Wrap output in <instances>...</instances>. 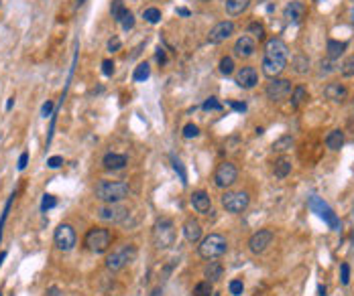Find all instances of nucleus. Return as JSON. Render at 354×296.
<instances>
[{
  "mask_svg": "<svg viewBox=\"0 0 354 296\" xmlns=\"http://www.w3.org/2000/svg\"><path fill=\"white\" fill-rule=\"evenodd\" d=\"M228 290H230V294L232 296H240L244 292V282H242L240 278H234V280H230Z\"/></svg>",
  "mask_w": 354,
  "mask_h": 296,
  "instance_id": "obj_40",
  "label": "nucleus"
},
{
  "mask_svg": "<svg viewBox=\"0 0 354 296\" xmlns=\"http://www.w3.org/2000/svg\"><path fill=\"white\" fill-rule=\"evenodd\" d=\"M112 235L106 227H90L84 235V246L92 254H106L110 248Z\"/></svg>",
  "mask_w": 354,
  "mask_h": 296,
  "instance_id": "obj_5",
  "label": "nucleus"
},
{
  "mask_svg": "<svg viewBox=\"0 0 354 296\" xmlns=\"http://www.w3.org/2000/svg\"><path fill=\"white\" fill-rule=\"evenodd\" d=\"M226 252H228V242H226V238L220 235V233H210V235H206V238L199 240L197 254H199V258L208 260V262H210V260L222 258Z\"/></svg>",
  "mask_w": 354,
  "mask_h": 296,
  "instance_id": "obj_3",
  "label": "nucleus"
},
{
  "mask_svg": "<svg viewBox=\"0 0 354 296\" xmlns=\"http://www.w3.org/2000/svg\"><path fill=\"white\" fill-rule=\"evenodd\" d=\"M212 296H220V294H212Z\"/></svg>",
  "mask_w": 354,
  "mask_h": 296,
  "instance_id": "obj_60",
  "label": "nucleus"
},
{
  "mask_svg": "<svg viewBox=\"0 0 354 296\" xmlns=\"http://www.w3.org/2000/svg\"><path fill=\"white\" fill-rule=\"evenodd\" d=\"M53 242H55V248L63 254L71 252L78 244V235H75V229L69 225V223H61L57 225L55 233H53Z\"/></svg>",
  "mask_w": 354,
  "mask_h": 296,
  "instance_id": "obj_9",
  "label": "nucleus"
},
{
  "mask_svg": "<svg viewBox=\"0 0 354 296\" xmlns=\"http://www.w3.org/2000/svg\"><path fill=\"white\" fill-rule=\"evenodd\" d=\"M273 238H275V233H273L271 229H259V231H255V233L250 235V240H248V250H250L255 256L265 254V252L269 250V246L273 244Z\"/></svg>",
  "mask_w": 354,
  "mask_h": 296,
  "instance_id": "obj_12",
  "label": "nucleus"
},
{
  "mask_svg": "<svg viewBox=\"0 0 354 296\" xmlns=\"http://www.w3.org/2000/svg\"><path fill=\"white\" fill-rule=\"evenodd\" d=\"M153 246L157 250H169L175 244V225L169 217H161L153 225Z\"/></svg>",
  "mask_w": 354,
  "mask_h": 296,
  "instance_id": "obj_4",
  "label": "nucleus"
},
{
  "mask_svg": "<svg viewBox=\"0 0 354 296\" xmlns=\"http://www.w3.org/2000/svg\"><path fill=\"white\" fill-rule=\"evenodd\" d=\"M14 197H16V193H12V195L6 199L4 207H2V213H0V244H2V231H4V225H6L8 213H10V207H12V203H14Z\"/></svg>",
  "mask_w": 354,
  "mask_h": 296,
  "instance_id": "obj_30",
  "label": "nucleus"
},
{
  "mask_svg": "<svg viewBox=\"0 0 354 296\" xmlns=\"http://www.w3.org/2000/svg\"><path fill=\"white\" fill-rule=\"evenodd\" d=\"M344 144V132L342 130H332L328 136H326V146L330 150H340Z\"/></svg>",
  "mask_w": 354,
  "mask_h": 296,
  "instance_id": "obj_26",
  "label": "nucleus"
},
{
  "mask_svg": "<svg viewBox=\"0 0 354 296\" xmlns=\"http://www.w3.org/2000/svg\"><path fill=\"white\" fill-rule=\"evenodd\" d=\"M232 51H234L236 57H240V59H248V57H252L255 51H257V41H255L250 35H242V37L236 39Z\"/></svg>",
  "mask_w": 354,
  "mask_h": 296,
  "instance_id": "obj_16",
  "label": "nucleus"
},
{
  "mask_svg": "<svg viewBox=\"0 0 354 296\" xmlns=\"http://www.w3.org/2000/svg\"><path fill=\"white\" fill-rule=\"evenodd\" d=\"M155 59L161 63V65H165L167 63V55H165V49H161V47H157V53H155Z\"/></svg>",
  "mask_w": 354,
  "mask_h": 296,
  "instance_id": "obj_50",
  "label": "nucleus"
},
{
  "mask_svg": "<svg viewBox=\"0 0 354 296\" xmlns=\"http://www.w3.org/2000/svg\"><path fill=\"white\" fill-rule=\"evenodd\" d=\"M131 193L129 183L122 181H100L94 187V195L96 199L104 201V203H120L122 199H127Z\"/></svg>",
  "mask_w": 354,
  "mask_h": 296,
  "instance_id": "obj_2",
  "label": "nucleus"
},
{
  "mask_svg": "<svg viewBox=\"0 0 354 296\" xmlns=\"http://www.w3.org/2000/svg\"><path fill=\"white\" fill-rule=\"evenodd\" d=\"M308 205H310V209L314 211V213H318V217L320 219H324L326 223H328V227L332 229V231H340V219L336 217V213L330 209V205L328 203H324L320 197H310V201H308Z\"/></svg>",
  "mask_w": 354,
  "mask_h": 296,
  "instance_id": "obj_8",
  "label": "nucleus"
},
{
  "mask_svg": "<svg viewBox=\"0 0 354 296\" xmlns=\"http://www.w3.org/2000/svg\"><path fill=\"white\" fill-rule=\"evenodd\" d=\"M248 203H250V197L246 191H226L222 195V207L234 215L244 213L248 209Z\"/></svg>",
  "mask_w": 354,
  "mask_h": 296,
  "instance_id": "obj_7",
  "label": "nucleus"
},
{
  "mask_svg": "<svg viewBox=\"0 0 354 296\" xmlns=\"http://www.w3.org/2000/svg\"><path fill=\"white\" fill-rule=\"evenodd\" d=\"M78 2H80V4H82V2H84V0H78Z\"/></svg>",
  "mask_w": 354,
  "mask_h": 296,
  "instance_id": "obj_59",
  "label": "nucleus"
},
{
  "mask_svg": "<svg viewBox=\"0 0 354 296\" xmlns=\"http://www.w3.org/2000/svg\"><path fill=\"white\" fill-rule=\"evenodd\" d=\"M250 2L252 0H226V12L230 16H238L250 6Z\"/></svg>",
  "mask_w": 354,
  "mask_h": 296,
  "instance_id": "obj_24",
  "label": "nucleus"
},
{
  "mask_svg": "<svg viewBox=\"0 0 354 296\" xmlns=\"http://www.w3.org/2000/svg\"><path fill=\"white\" fill-rule=\"evenodd\" d=\"M291 81L289 79H281V77H273L269 83H267V90H265V94H267V98L271 100V102H283V100H287L289 96H291Z\"/></svg>",
  "mask_w": 354,
  "mask_h": 296,
  "instance_id": "obj_11",
  "label": "nucleus"
},
{
  "mask_svg": "<svg viewBox=\"0 0 354 296\" xmlns=\"http://www.w3.org/2000/svg\"><path fill=\"white\" fill-rule=\"evenodd\" d=\"M6 256H8V252H6V250H4V252H0V266H2V262L6 260Z\"/></svg>",
  "mask_w": 354,
  "mask_h": 296,
  "instance_id": "obj_55",
  "label": "nucleus"
},
{
  "mask_svg": "<svg viewBox=\"0 0 354 296\" xmlns=\"http://www.w3.org/2000/svg\"><path fill=\"white\" fill-rule=\"evenodd\" d=\"M171 164H173V170H175L177 174H179V181H181V185H187V172H185V166H183V162L177 158V156H171Z\"/></svg>",
  "mask_w": 354,
  "mask_h": 296,
  "instance_id": "obj_35",
  "label": "nucleus"
},
{
  "mask_svg": "<svg viewBox=\"0 0 354 296\" xmlns=\"http://www.w3.org/2000/svg\"><path fill=\"white\" fill-rule=\"evenodd\" d=\"M212 294H214V288H212V282H208V280L197 282L193 286V290H191V296H212Z\"/></svg>",
  "mask_w": 354,
  "mask_h": 296,
  "instance_id": "obj_32",
  "label": "nucleus"
},
{
  "mask_svg": "<svg viewBox=\"0 0 354 296\" xmlns=\"http://www.w3.org/2000/svg\"><path fill=\"white\" fill-rule=\"evenodd\" d=\"M230 108L236 112H246V104L244 102H230Z\"/></svg>",
  "mask_w": 354,
  "mask_h": 296,
  "instance_id": "obj_51",
  "label": "nucleus"
},
{
  "mask_svg": "<svg viewBox=\"0 0 354 296\" xmlns=\"http://www.w3.org/2000/svg\"><path fill=\"white\" fill-rule=\"evenodd\" d=\"M201 110L204 112H222V104L218 102V98H208L204 104H201Z\"/></svg>",
  "mask_w": 354,
  "mask_h": 296,
  "instance_id": "obj_37",
  "label": "nucleus"
},
{
  "mask_svg": "<svg viewBox=\"0 0 354 296\" xmlns=\"http://www.w3.org/2000/svg\"><path fill=\"white\" fill-rule=\"evenodd\" d=\"M189 203L197 213H210L212 211V199L206 191H193Z\"/></svg>",
  "mask_w": 354,
  "mask_h": 296,
  "instance_id": "obj_18",
  "label": "nucleus"
},
{
  "mask_svg": "<svg viewBox=\"0 0 354 296\" xmlns=\"http://www.w3.org/2000/svg\"><path fill=\"white\" fill-rule=\"evenodd\" d=\"M177 14H181V16H189L191 12H189L187 8H177Z\"/></svg>",
  "mask_w": 354,
  "mask_h": 296,
  "instance_id": "obj_53",
  "label": "nucleus"
},
{
  "mask_svg": "<svg viewBox=\"0 0 354 296\" xmlns=\"http://www.w3.org/2000/svg\"><path fill=\"white\" fill-rule=\"evenodd\" d=\"M135 258H137V248L133 244H122L120 248H116L112 254L106 256V268L110 272H118L124 266H129Z\"/></svg>",
  "mask_w": 354,
  "mask_h": 296,
  "instance_id": "obj_6",
  "label": "nucleus"
},
{
  "mask_svg": "<svg viewBox=\"0 0 354 296\" xmlns=\"http://www.w3.org/2000/svg\"><path fill=\"white\" fill-rule=\"evenodd\" d=\"M47 296H61L59 294V288H57V286H51V288L47 290Z\"/></svg>",
  "mask_w": 354,
  "mask_h": 296,
  "instance_id": "obj_52",
  "label": "nucleus"
},
{
  "mask_svg": "<svg viewBox=\"0 0 354 296\" xmlns=\"http://www.w3.org/2000/svg\"><path fill=\"white\" fill-rule=\"evenodd\" d=\"M291 160L287 158V156H281L277 162H275V168H273V172H275V176L277 179H285L289 172H291Z\"/></svg>",
  "mask_w": 354,
  "mask_h": 296,
  "instance_id": "obj_25",
  "label": "nucleus"
},
{
  "mask_svg": "<svg viewBox=\"0 0 354 296\" xmlns=\"http://www.w3.org/2000/svg\"><path fill=\"white\" fill-rule=\"evenodd\" d=\"M340 73H342L344 77H352L354 75V55L352 57H348V59H344V63H342V67H340Z\"/></svg>",
  "mask_w": 354,
  "mask_h": 296,
  "instance_id": "obj_42",
  "label": "nucleus"
},
{
  "mask_svg": "<svg viewBox=\"0 0 354 296\" xmlns=\"http://www.w3.org/2000/svg\"><path fill=\"white\" fill-rule=\"evenodd\" d=\"M120 47H122V41H120L118 37H112V39H108V43H106V49H108L110 53L120 51Z\"/></svg>",
  "mask_w": 354,
  "mask_h": 296,
  "instance_id": "obj_44",
  "label": "nucleus"
},
{
  "mask_svg": "<svg viewBox=\"0 0 354 296\" xmlns=\"http://www.w3.org/2000/svg\"><path fill=\"white\" fill-rule=\"evenodd\" d=\"M129 164V156L127 154H116V152H108L102 158V166L106 170H122Z\"/></svg>",
  "mask_w": 354,
  "mask_h": 296,
  "instance_id": "obj_20",
  "label": "nucleus"
},
{
  "mask_svg": "<svg viewBox=\"0 0 354 296\" xmlns=\"http://www.w3.org/2000/svg\"><path fill=\"white\" fill-rule=\"evenodd\" d=\"M143 18H145L149 24H157V22L161 20V10H159V8H155V6L145 8V10H143Z\"/></svg>",
  "mask_w": 354,
  "mask_h": 296,
  "instance_id": "obj_34",
  "label": "nucleus"
},
{
  "mask_svg": "<svg viewBox=\"0 0 354 296\" xmlns=\"http://www.w3.org/2000/svg\"><path fill=\"white\" fill-rule=\"evenodd\" d=\"M53 110H55V104H53L51 100H47V102L43 104V108H41V116H43V118H49V116L53 114Z\"/></svg>",
  "mask_w": 354,
  "mask_h": 296,
  "instance_id": "obj_47",
  "label": "nucleus"
},
{
  "mask_svg": "<svg viewBox=\"0 0 354 296\" xmlns=\"http://www.w3.org/2000/svg\"><path fill=\"white\" fill-rule=\"evenodd\" d=\"M306 100H308V90H306L304 85H297V87L291 92V108L297 110Z\"/></svg>",
  "mask_w": 354,
  "mask_h": 296,
  "instance_id": "obj_29",
  "label": "nucleus"
},
{
  "mask_svg": "<svg viewBox=\"0 0 354 296\" xmlns=\"http://www.w3.org/2000/svg\"><path fill=\"white\" fill-rule=\"evenodd\" d=\"M346 49H348V43H346V41H334V39H330V41H328V45H326L328 59H330V61L340 59V57L344 55V51H346Z\"/></svg>",
  "mask_w": 354,
  "mask_h": 296,
  "instance_id": "obj_23",
  "label": "nucleus"
},
{
  "mask_svg": "<svg viewBox=\"0 0 354 296\" xmlns=\"http://www.w3.org/2000/svg\"><path fill=\"white\" fill-rule=\"evenodd\" d=\"M259 83V71L252 65H244L236 71V85L242 90H252Z\"/></svg>",
  "mask_w": 354,
  "mask_h": 296,
  "instance_id": "obj_15",
  "label": "nucleus"
},
{
  "mask_svg": "<svg viewBox=\"0 0 354 296\" xmlns=\"http://www.w3.org/2000/svg\"><path fill=\"white\" fill-rule=\"evenodd\" d=\"M127 4L122 2V0H112L110 2V16L114 18V22H118L120 24V20H122V16L127 14Z\"/></svg>",
  "mask_w": 354,
  "mask_h": 296,
  "instance_id": "obj_27",
  "label": "nucleus"
},
{
  "mask_svg": "<svg viewBox=\"0 0 354 296\" xmlns=\"http://www.w3.org/2000/svg\"><path fill=\"white\" fill-rule=\"evenodd\" d=\"M220 73L222 75H232L234 73V59L232 57H222L220 59Z\"/></svg>",
  "mask_w": 354,
  "mask_h": 296,
  "instance_id": "obj_36",
  "label": "nucleus"
},
{
  "mask_svg": "<svg viewBox=\"0 0 354 296\" xmlns=\"http://www.w3.org/2000/svg\"><path fill=\"white\" fill-rule=\"evenodd\" d=\"M149 77H151V67H149V63H147V61L139 63V65L135 67L133 79H135V81H145V79H149Z\"/></svg>",
  "mask_w": 354,
  "mask_h": 296,
  "instance_id": "obj_31",
  "label": "nucleus"
},
{
  "mask_svg": "<svg viewBox=\"0 0 354 296\" xmlns=\"http://www.w3.org/2000/svg\"><path fill=\"white\" fill-rule=\"evenodd\" d=\"M318 292H320V296H326V286L320 284V286H318Z\"/></svg>",
  "mask_w": 354,
  "mask_h": 296,
  "instance_id": "obj_56",
  "label": "nucleus"
},
{
  "mask_svg": "<svg viewBox=\"0 0 354 296\" xmlns=\"http://www.w3.org/2000/svg\"><path fill=\"white\" fill-rule=\"evenodd\" d=\"M0 296H2V292H0Z\"/></svg>",
  "mask_w": 354,
  "mask_h": 296,
  "instance_id": "obj_61",
  "label": "nucleus"
},
{
  "mask_svg": "<svg viewBox=\"0 0 354 296\" xmlns=\"http://www.w3.org/2000/svg\"><path fill=\"white\" fill-rule=\"evenodd\" d=\"M289 59V49L283 39L271 37L265 43V55H263V73L267 77H279V73L285 69Z\"/></svg>",
  "mask_w": 354,
  "mask_h": 296,
  "instance_id": "obj_1",
  "label": "nucleus"
},
{
  "mask_svg": "<svg viewBox=\"0 0 354 296\" xmlns=\"http://www.w3.org/2000/svg\"><path fill=\"white\" fill-rule=\"evenodd\" d=\"M61 164H63V156H51V158H47V166L53 168V170L59 168Z\"/></svg>",
  "mask_w": 354,
  "mask_h": 296,
  "instance_id": "obj_48",
  "label": "nucleus"
},
{
  "mask_svg": "<svg viewBox=\"0 0 354 296\" xmlns=\"http://www.w3.org/2000/svg\"><path fill=\"white\" fill-rule=\"evenodd\" d=\"M12 106H14V98H8V100H6V112L12 110Z\"/></svg>",
  "mask_w": 354,
  "mask_h": 296,
  "instance_id": "obj_54",
  "label": "nucleus"
},
{
  "mask_svg": "<svg viewBox=\"0 0 354 296\" xmlns=\"http://www.w3.org/2000/svg\"><path fill=\"white\" fill-rule=\"evenodd\" d=\"M102 73H104L106 77H112V75H114V61H112V59H104V61H102Z\"/></svg>",
  "mask_w": 354,
  "mask_h": 296,
  "instance_id": "obj_45",
  "label": "nucleus"
},
{
  "mask_svg": "<svg viewBox=\"0 0 354 296\" xmlns=\"http://www.w3.org/2000/svg\"><path fill=\"white\" fill-rule=\"evenodd\" d=\"M248 35H252V39L263 41L265 39V26L261 22H250L248 24Z\"/></svg>",
  "mask_w": 354,
  "mask_h": 296,
  "instance_id": "obj_38",
  "label": "nucleus"
},
{
  "mask_svg": "<svg viewBox=\"0 0 354 296\" xmlns=\"http://www.w3.org/2000/svg\"><path fill=\"white\" fill-rule=\"evenodd\" d=\"M199 136V128L195 124H185L183 126V138L191 140V138H197Z\"/></svg>",
  "mask_w": 354,
  "mask_h": 296,
  "instance_id": "obj_43",
  "label": "nucleus"
},
{
  "mask_svg": "<svg viewBox=\"0 0 354 296\" xmlns=\"http://www.w3.org/2000/svg\"><path fill=\"white\" fill-rule=\"evenodd\" d=\"M98 217L108 223H122L129 217V209L118 203H106L104 207L98 209Z\"/></svg>",
  "mask_w": 354,
  "mask_h": 296,
  "instance_id": "obj_13",
  "label": "nucleus"
},
{
  "mask_svg": "<svg viewBox=\"0 0 354 296\" xmlns=\"http://www.w3.org/2000/svg\"><path fill=\"white\" fill-rule=\"evenodd\" d=\"M350 18H352V24H354V8L350 10Z\"/></svg>",
  "mask_w": 354,
  "mask_h": 296,
  "instance_id": "obj_58",
  "label": "nucleus"
},
{
  "mask_svg": "<svg viewBox=\"0 0 354 296\" xmlns=\"http://www.w3.org/2000/svg\"><path fill=\"white\" fill-rule=\"evenodd\" d=\"M161 294H163L161 288H155V290H153V296H161Z\"/></svg>",
  "mask_w": 354,
  "mask_h": 296,
  "instance_id": "obj_57",
  "label": "nucleus"
},
{
  "mask_svg": "<svg viewBox=\"0 0 354 296\" xmlns=\"http://www.w3.org/2000/svg\"><path fill=\"white\" fill-rule=\"evenodd\" d=\"M291 65H293V71L299 73V75H304V73L310 71V59H308V55H301V53L295 55L293 61H291Z\"/></svg>",
  "mask_w": 354,
  "mask_h": 296,
  "instance_id": "obj_28",
  "label": "nucleus"
},
{
  "mask_svg": "<svg viewBox=\"0 0 354 296\" xmlns=\"http://www.w3.org/2000/svg\"><path fill=\"white\" fill-rule=\"evenodd\" d=\"M340 282H342L344 286H346V284L350 282V266H348L346 262H344V264L340 266Z\"/></svg>",
  "mask_w": 354,
  "mask_h": 296,
  "instance_id": "obj_46",
  "label": "nucleus"
},
{
  "mask_svg": "<svg viewBox=\"0 0 354 296\" xmlns=\"http://www.w3.org/2000/svg\"><path fill=\"white\" fill-rule=\"evenodd\" d=\"M283 16H285L287 22H291V24H299V22L306 18V4H304L301 0H291V2L285 6Z\"/></svg>",
  "mask_w": 354,
  "mask_h": 296,
  "instance_id": "obj_17",
  "label": "nucleus"
},
{
  "mask_svg": "<svg viewBox=\"0 0 354 296\" xmlns=\"http://www.w3.org/2000/svg\"><path fill=\"white\" fill-rule=\"evenodd\" d=\"M291 146H293V136H289V134H285V136H281L279 140L273 142V150L275 152H287Z\"/></svg>",
  "mask_w": 354,
  "mask_h": 296,
  "instance_id": "obj_33",
  "label": "nucleus"
},
{
  "mask_svg": "<svg viewBox=\"0 0 354 296\" xmlns=\"http://www.w3.org/2000/svg\"><path fill=\"white\" fill-rule=\"evenodd\" d=\"M120 26H122V31H133L135 28V14L131 12V10H127V14L122 16V20H120Z\"/></svg>",
  "mask_w": 354,
  "mask_h": 296,
  "instance_id": "obj_41",
  "label": "nucleus"
},
{
  "mask_svg": "<svg viewBox=\"0 0 354 296\" xmlns=\"http://www.w3.org/2000/svg\"><path fill=\"white\" fill-rule=\"evenodd\" d=\"M324 96H326L328 100H332V102H342V100H346L348 90H346L344 83L332 81V83H328V85L324 87Z\"/></svg>",
  "mask_w": 354,
  "mask_h": 296,
  "instance_id": "obj_21",
  "label": "nucleus"
},
{
  "mask_svg": "<svg viewBox=\"0 0 354 296\" xmlns=\"http://www.w3.org/2000/svg\"><path fill=\"white\" fill-rule=\"evenodd\" d=\"M57 205V197L55 195H49V193H45L43 195V199H41V211L43 213H47L49 209H53Z\"/></svg>",
  "mask_w": 354,
  "mask_h": 296,
  "instance_id": "obj_39",
  "label": "nucleus"
},
{
  "mask_svg": "<svg viewBox=\"0 0 354 296\" xmlns=\"http://www.w3.org/2000/svg\"><path fill=\"white\" fill-rule=\"evenodd\" d=\"M222 274H224V266L220 264V262H216V260H210L208 262V266L204 268V278L208 280V282H218L220 278H222Z\"/></svg>",
  "mask_w": 354,
  "mask_h": 296,
  "instance_id": "obj_22",
  "label": "nucleus"
},
{
  "mask_svg": "<svg viewBox=\"0 0 354 296\" xmlns=\"http://www.w3.org/2000/svg\"><path fill=\"white\" fill-rule=\"evenodd\" d=\"M236 179H238V168H236L232 162H228V160L220 162V164L216 166V170H214V185H216L218 189H228V187H232V185L236 183Z\"/></svg>",
  "mask_w": 354,
  "mask_h": 296,
  "instance_id": "obj_10",
  "label": "nucleus"
},
{
  "mask_svg": "<svg viewBox=\"0 0 354 296\" xmlns=\"http://www.w3.org/2000/svg\"><path fill=\"white\" fill-rule=\"evenodd\" d=\"M232 33H234V22H232V20H220V22H216V24L210 28V33H208V43H210V45H220V43H224L226 39H230Z\"/></svg>",
  "mask_w": 354,
  "mask_h": 296,
  "instance_id": "obj_14",
  "label": "nucleus"
},
{
  "mask_svg": "<svg viewBox=\"0 0 354 296\" xmlns=\"http://www.w3.org/2000/svg\"><path fill=\"white\" fill-rule=\"evenodd\" d=\"M27 164H29V152H20L18 162H16V168H18V170H24Z\"/></svg>",
  "mask_w": 354,
  "mask_h": 296,
  "instance_id": "obj_49",
  "label": "nucleus"
},
{
  "mask_svg": "<svg viewBox=\"0 0 354 296\" xmlns=\"http://www.w3.org/2000/svg\"><path fill=\"white\" fill-rule=\"evenodd\" d=\"M183 238L189 244H197L201 240V223L193 217H187L185 223H183Z\"/></svg>",
  "mask_w": 354,
  "mask_h": 296,
  "instance_id": "obj_19",
  "label": "nucleus"
}]
</instances>
